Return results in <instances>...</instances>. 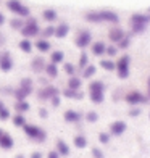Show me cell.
Returning <instances> with one entry per match:
<instances>
[{"label": "cell", "mask_w": 150, "mask_h": 158, "mask_svg": "<svg viewBox=\"0 0 150 158\" xmlns=\"http://www.w3.org/2000/svg\"><path fill=\"white\" fill-rule=\"evenodd\" d=\"M55 152L58 153L60 156H69L71 155V148L68 145V142L66 140H63V139H56L55 140Z\"/></svg>", "instance_id": "obj_14"}, {"label": "cell", "mask_w": 150, "mask_h": 158, "mask_svg": "<svg viewBox=\"0 0 150 158\" xmlns=\"http://www.w3.org/2000/svg\"><path fill=\"white\" fill-rule=\"evenodd\" d=\"M74 44H76L77 48L89 47L92 44V34L89 31H85V29L79 31V32H77V35H76V39H74Z\"/></svg>", "instance_id": "obj_8"}, {"label": "cell", "mask_w": 150, "mask_h": 158, "mask_svg": "<svg viewBox=\"0 0 150 158\" xmlns=\"http://www.w3.org/2000/svg\"><path fill=\"white\" fill-rule=\"evenodd\" d=\"M84 119L87 121V123H97L98 121V113L94 111V110H90V111H87L84 114Z\"/></svg>", "instance_id": "obj_37"}, {"label": "cell", "mask_w": 150, "mask_h": 158, "mask_svg": "<svg viewBox=\"0 0 150 158\" xmlns=\"http://www.w3.org/2000/svg\"><path fill=\"white\" fill-rule=\"evenodd\" d=\"M42 18H44V21H47V23H53V21L58 19V13L53 8H45L42 11Z\"/></svg>", "instance_id": "obj_27"}, {"label": "cell", "mask_w": 150, "mask_h": 158, "mask_svg": "<svg viewBox=\"0 0 150 158\" xmlns=\"http://www.w3.org/2000/svg\"><path fill=\"white\" fill-rule=\"evenodd\" d=\"M89 98L92 103L100 105L105 100V84L100 79H94L89 82Z\"/></svg>", "instance_id": "obj_1"}, {"label": "cell", "mask_w": 150, "mask_h": 158, "mask_svg": "<svg viewBox=\"0 0 150 158\" xmlns=\"http://www.w3.org/2000/svg\"><path fill=\"white\" fill-rule=\"evenodd\" d=\"M19 87H23V89H26L27 92H31V94H34V90H35V87H34V81L31 77H23L19 81Z\"/></svg>", "instance_id": "obj_31"}, {"label": "cell", "mask_w": 150, "mask_h": 158, "mask_svg": "<svg viewBox=\"0 0 150 158\" xmlns=\"http://www.w3.org/2000/svg\"><path fill=\"white\" fill-rule=\"evenodd\" d=\"M73 145H74L76 148H79V150L85 148V147L89 145L87 137H85V135H82V134H76L74 137H73Z\"/></svg>", "instance_id": "obj_25"}, {"label": "cell", "mask_w": 150, "mask_h": 158, "mask_svg": "<svg viewBox=\"0 0 150 158\" xmlns=\"http://www.w3.org/2000/svg\"><path fill=\"white\" fill-rule=\"evenodd\" d=\"M44 73L47 76V79H56L60 74V69H58V64H53V63H47L45 68H44Z\"/></svg>", "instance_id": "obj_17"}, {"label": "cell", "mask_w": 150, "mask_h": 158, "mask_svg": "<svg viewBox=\"0 0 150 158\" xmlns=\"http://www.w3.org/2000/svg\"><path fill=\"white\" fill-rule=\"evenodd\" d=\"M50 102H52V106H60L61 105V95H56V97H53V98H50Z\"/></svg>", "instance_id": "obj_46"}, {"label": "cell", "mask_w": 150, "mask_h": 158, "mask_svg": "<svg viewBox=\"0 0 150 158\" xmlns=\"http://www.w3.org/2000/svg\"><path fill=\"white\" fill-rule=\"evenodd\" d=\"M68 34H69V24H68V23H60L58 26H55L53 37H56V39H65Z\"/></svg>", "instance_id": "obj_19"}, {"label": "cell", "mask_w": 150, "mask_h": 158, "mask_svg": "<svg viewBox=\"0 0 150 158\" xmlns=\"http://www.w3.org/2000/svg\"><path fill=\"white\" fill-rule=\"evenodd\" d=\"M124 100H126V103H129L131 106H139V105H142V103H147L148 102V97L147 95H144L142 92H139V90H131V92H127L126 94V97H124Z\"/></svg>", "instance_id": "obj_7"}, {"label": "cell", "mask_w": 150, "mask_h": 158, "mask_svg": "<svg viewBox=\"0 0 150 158\" xmlns=\"http://www.w3.org/2000/svg\"><path fill=\"white\" fill-rule=\"evenodd\" d=\"M147 90H148V97H150V76H148V81H147Z\"/></svg>", "instance_id": "obj_52"}, {"label": "cell", "mask_w": 150, "mask_h": 158, "mask_svg": "<svg viewBox=\"0 0 150 158\" xmlns=\"http://www.w3.org/2000/svg\"><path fill=\"white\" fill-rule=\"evenodd\" d=\"M131 45V39L129 37H124V39H121L119 42H118V48H127V47H129Z\"/></svg>", "instance_id": "obj_42"}, {"label": "cell", "mask_w": 150, "mask_h": 158, "mask_svg": "<svg viewBox=\"0 0 150 158\" xmlns=\"http://www.w3.org/2000/svg\"><path fill=\"white\" fill-rule=\"evenodd\" d=\"M37 114H39V118L47 119V118H48V110H47V108H44V106H40V108L37 110Z\"/></svg>", "instance_id": "obj_45"}, {"label": "cell", "mask_w": 150, "mask_h": 158, "mask_svg": "<svg viewBox=\"0 0 150 158\" xmlns=\"http://www.w3.org/2000/svg\"><path fill=\"white\" fill-rule=\"evenodd\" d=\"M13 147H15V139L11 137V134L3 132L0 135V148L2 150H11Z\"/></svg>", "instance_id": "obj_15"}, {"label": "cell", "mask_w": 150, "mask_h": 158, "mask_svg": "<svg viewBox=\"0 0 150 158\" xmlns=\"http://www.w3.org/2000/svg\"><path fill=\"white\" fill-rule=\"evenodd\" d=\"M45 158H61L58 153L55 152V150H50V152H47V155H45Z\"/></svg>", "instance_id": "obj_49"}, {"label": "cell", "mask_w": 150, "mask_h": 158, "mask_svg": "<svg viewBox=\"0 0 150 158\" xmlns=\"http://www.w3.org/2000/svg\"><path fill=\"white\" fill-rule=\"evenodd\" d=\"M95 73H97V66L95 64H87V66H85L84 69H82V73H81V77L82 79H92L95 76Z\"/></svg>", "instance_id": "obj_29"}, {"label": "cell", "mask_w": 150, "mask_h": 158, "mask_svg": "<svg viewBox=\"0 0 150 158\" xmlns=\"http://www.w3.org/2000/svg\"><path fill=\"white\" fill-rule=\"evenodd\" d=\"M82 118H84V116H82V113H79L77 110L68 108V110L63 111V119H65L66 123H69V124H77Z\"/></svg>", "instance_id": "obj_10"}, {"label": "cell", "mask_w": 150, "mask_h": 158, "mask_svg": "<svg viewBox=\"0 0 150 158\" xmlns=\"http://www.w3.org/2000/svg\"><path fill=\"white\" fill-rule=\"evenodd\" d=\"M11 123H13V126L15 127H18V129H23L26 124H27V121H26V116L24 114H21V113H15V114H11Z\"/></svg>", "instance_id": "obj_23"}, {"label": "cell", "mask_w": 150, "mask_h": 158, "mask_svg": "<svg viewBox=\"0 0 150 158\" xmlns=\"http://www.w3.org/2000/svg\"><path fill=\"white\" fill-rule=\"evenodd\" d=\"M63 71L68 74V77L69 76H76V66L73 63H65V64H63Z\"/></svg>", "instance_id": "obj_39"}, {"label": "cell", "mask_w": 150, "mask_h": 158, "mask_svg": "<svg viewBox=\"0 0 150 158\" xmlns=\"http://www.w3.org/2000/svg\"><path fill=\"white\" fill-rule=\"evenodd\" d=\"M126 129H127V124L124 123V121H121V119H116V121H113V123L110 124L108 127V132L110 135H123L126 132Z\"/></svg>", "instance_id": "obj_11"}, {"label": "cell", "mask_w": 150, "mask_h": 158, "mask_svg": "<svg viewBox=\"0 0 150 158\" xmlns=\"http://www.w3.org/2000/svg\"><path fill=\"white\" fill-rule=\"evenodd\" d=\"M148 13H150V8H148Z\"/></svg>", "instance_id": "obj_56"}, {"label": "cell", "mask_w": 150, "mask_h": 158, "mask_svg": "<svg viewBox=\"0 0 150 158\" xmlns=\"http://www.w3.org/2000/svg\"><path fill=\"white\" fill-rule=\"evenodd\" d=\"M139 114H140V108H137V106L132 108V110H129V116H132V118H137Z\"/></svg>", "instance_id": "obj_48"}, {"label": "cell", "mask_w": 150, "mask_h": 158, "mask_svg": "<svg viewBox=\"0 0 150 158\" xmlns=\"http://www.w3.org/2000/svg\"><path fill=\"white\" fill-rule=\"evenodd\" d=\"M129 63H131V58H129V55H123V56H119L118 61L115 63V71H116V74L119 79H127L129 77V73H131V69H129Z\"/></svg>", "instance_id": "obj_6"}, {"label": "cell", "mask_w": 150, "mask_h": 158, "mask_svg": "<svg viewBox=\"0 0 150 158\" xmlns=\"http://www.w3.org/2000/svg\"><path fill=\"white\" fill-rule=\"evenodd\" d=\"M34 95L37 97L39 102H47V100L53 98L56 95H60V89L55 87V85H52V84H47V85H42V87L35 89L34 90Z\"/></svg>", "instance_id": "obj_4"}, {"label": "cell", "mask_w": 150, "mask_h": 158, "mask_svg": "<svg viewBox=\"0 0 150 158\" xmlns=\"http://www.w3.org/2000/svg\"><path fill=\"white\" fill-rule=\"evenodd\" d=\"M98 64L105 71H115V61H111V60H100Z\"/></svg>", "instance_id": "obj_35"}, {"label": "cell", "mask_w": 150, "mask_h": 158, "mask_svg": "<svg viewBox=\"0 0 150 158\" xmlns=\"http://www.w3.org/2000/svg\"><path fill=\"white\" fill-rule=\"evenodd\" d=\"M15 158H26L23 153H18V155H15Z\"/></svg>", "instance_id": "obj_54"}, {"label": "cell", "mask_w": 150, "mask_h": 158, "mask_svg": "<svg viewBox=\"0 0 150 158\" xmlns=\"http://www.w3.org/2000/svg\"><path fill=\"white\" fill-rule=\"evenodd\" d=\"M124 37H126L124 31L121 29V27H113V29H110V32H108V39L111 42H115V44H118V42L121 39H124Z\"/></svg>", "instance_id": "obj_22"}, {"label": "cell", "mask_w": 150, "mask_h": 158, "mask_svg": "<svg viewBox=\"0 0 150 158\" xmlns=\"http://www.w3.org/2000/svg\"><path fill=\"white\" fill-rule=\"evenodd\" d=\"M23 132L27 139H31L37 143H44L45 139H47V131L44 127H40L37 124H32V123H27L24 127H23Z\"/></svg>", "instance_id": "obj_2"}, {"label": "cell", "mask_w": 150, "mask_h": 158, "mask_svg": "<svg viewBox=\"0 0 150 158\" xmlns=\"http://www.w3.org/2000/svg\"><path fill=\"white\" fill-rule=\"evenodd\" d=\"M13 66H15V61L11 58V53L6 52V50L0 53V71L2 73H10Z\"/></svg>", "instance_id": "obj_9"}, {"label": "cell", "mask_w": 150, "mask_h": 158, "mask_svg": "<svg viewBox=\"0 0 150 158\" xmlns=\"http://www.w3.org/2000/svg\"><path fill=\"white\" fill-rule=\"evenodd\" d=\"M34 47L37 48V52H40V53H47V52H50V48H52V44L47 40V39H37V42L34 44Z\"/></svg>", "instance_id": "obj_24"}, {"label": "cell", "mask_w": 150, "mask_h": 158, "mask_svg": "<svg viewBox=\"0 0 150 158\" xmlns=\"http://www.w3.org/2000/svg\"><path fill=\"white\" fill-rule=\"evenodd\" d=\"M53 34H55V26H47L44 27V29H40V35H42V39H50V37H53Z\"/></svg>", "instance_id": "obj_32"}, {"label": "cell", "mask_w": 150, "mask_h": 158, "mask_svg": "<svg viewBox=\"0 0 150 158\" xmlns=\"http://www.w3.org/2000/svg\"><path fill=\"white\" fill-rule=\"evenodd\" d=\"M65 61V53L61 50H55V52H50V63L53 64H61Z\"/></svg>", "instance_id": "obj_30"}, {"label": "cell", "mask_w": 150, "mask_h": 158, "mask_svg": "<svg viewBox=\"0 0 150 158\" xmlns=\"http://www.w3.org/2000/svg\"><path fill=\"white\" fill-rule=\"evenodd\" d=\"M2 134H3V131H2V129H0V135H2Z\"/></svg>", "instance_id": "obj_55"}, {"label": "cell", "mask_w": 150, "mask_h": 158, "mask_svg": "<svg viewBox=\"0 0 150 158\" xmlns=\"http://www.w3.org/2000/svg\"><path fill=\"white\" fill-rule=\"evenodd\" d=\"M6 8L11 13H15L18 18H29L31 16L29 6L24 5L21 0H8V2H6Z\"/></svg>", "instance_id": "obj_5"}, {"label": "cell", "mask_w": 150, "mask_h": 158, "mask_svg": "<svg viewBox=\"0 0 150 158\" xmlns=\"http://www.w3.org/2000/svg\"><path fill=\"white\" fill-rule=\"evenodd\" d=\"M29 158H44V153L40 150H34V152L29 153Z\"/></svg>", "instance_id": "obj_47"}, {"label": "cell", "mask_w": 150, "mask_h": 158, "mask_svg": "<svg viewBox=\"0 0 150 158\" xmlns=\"http://www.w3.org/2000/svg\"><path fill=\"white\" fill-rule=\"evenodd\" d=\"M60 95L63 98H68V100H81L84 97V94L81 90H71L68 87H65L63 90H60Z\"/></svg>", "instance_id": "obj_16"}, {"label": "cell", "mask_w": 150, "mask_h": 158, "mask_svg": "<svg viewBox=\"0 0 150 158\" xmlns=\"http://www.w3.org/2000/svg\"><path fill=\"white\" fill-rule=\"evenodd\" d=\"M66 87L71 90H81L82 87V79L79 76H69L66 81Z\"/></svg>", "instance_id": "obj_21"}, {"label": "cell", "mask_w": 150, "mask_h": 158, "mask_svg": "<svg viewBox=\"0 0 150 158\" xmlns=\"http://www.w3.org/2000/svg\"><path fill=\"white\" fill-rule=\"evenodd\" d=\"M45 64H47V61H45L44 56H34V58L31 60V63H29V68H31L32 73L40 74V73H44Z\"/></svg>", "instance_id": "obj_12"}, {"label": "cell", "mask_w": 150, "mask_h": 158, "mask_svg": "<svg viewBox=\"0 0 150 158\" xmlns=\"http://www.w3.org/2000/svg\"><path fill=\"white\" fill-rule=\"evenodd\" d=\"M11 118V110L8 106H3L2 110H0V121H8Z\"/></svg>", "instance_id": "obj_40"}, {"label": "cell", "mask_w": 150, "mask_h": 158, "mask_svg": "<svg viewBox=\"0 0 150 158\" xmlns=\"http://www.w3.org/2000/svg\"><path fill=\"white\" fill-rule=\"evenodd\" d=\"M3 44H5V35L0 34V45H3Z\"/></svg>", "instance_id": "obj_51"}, {"label": "cell", "mask_w": 150, "mask_h": 158, "mask_svg": "<svg viewBox=\"0 0 150 158\" xmlns=\"http://www.w3.org/2000/svg\"><path fill=\"white\" fill-rule=\"evenodd\" d=\"M89 64V55L85 53V52H82L81 55H79V60H77V68H79L81 71L85 68Z\"/></svg>", "instance_id": "obj_33"}, {"label": "cell", "mask_w": 150, "mask_h": 158, "mask_svg": "<svg viewBox=\"0 0 150 158\" xmlns=\"http://www.w3.org/2000/svg\"><path fill=\"white\" fill-rule=\"evenodd\" d=\"M18 47H19V50L23 53H31L32 48H34V44L31 42V39H21L18 42Z\"/></svg>", "instance_id": "obj_28"}, {"label": "cell", "mask_w": 150, "mask_h": 158, "mask_svg": "<svg viewBox=\"0 0 150 158\" xmlns=\"http://www.w3.org/2000/svg\"><path fill=\"white\" fill-rule=\"evenodd\" d=\"M92 158H105V153L98 147H94L92 148Z\"/></svg>", "instance_id": "obj_43"}, {"label": "cell", "mask_w": 150, "mask_h": 158, "mask_svg": "<svg viewBox=\"0 0 150 158\" xmlns=\"http://www.w3.org/2000/svg\"><path fill=\"white\" fill-rule=\"evenodd\" d=\"M98 16H100V21H102V23H113V24H116L118 21H119L118 13L111 11V10H102V11H98Z\"/></svg>", "instance_id": "obj_13"}, {"label": "cell", "mask_w": 150, "mask_h": 158, "mask_svg": "<svg viewBox=\"0 0 150 158\" xmlns=\"http://www.w3.org/2000/svg\"><path fill=\"white\" fill-rule=\"evenodd\" d=\"M10 26H11V29H15V31H19L21 27L24 26V21H23V18H13L11 21H10Z\"/></svg>", "instance_id": "obj_36"}, {"label": "cell", "mask_w": 150, "mask_h": 158, "mask_svg": "<svg viewBox=\"0 0 150 158\" xmlns=\"http://www.w3.org/2000/svg\"><path fill=\"white\" fill-rule=\"evenodd\" d=\"M21 35H23L24 39H34V37H37V35L40 34V26L37 23V19L29 16V18H26L24 21V26L19 29Z\"/></svg>", "instance_id": "obj_3"}, {"label": "cell", "mask_w": 150, "mask_h": 158, "mask_svg": "<svg viewBox=\"0 0 150 158\" xmlns=\"http://www.w3.org/2000/svg\"><path fill=\"white\" fill-rule=\"evenodd\" d=\"M105 53L108 55V56H115V55L118 53V47H115V45H110V47H106Z\"/></svg>", "instance_id": "obj_44"}, {"label": "cell", "mask_w": 150, "mask_h": 158, "mask_svg": "<svg viewBox=\"0 0 150 158\" xmlns=\"http://www.w3.org/2000/svg\"><path fill=\"white\" fill-rule=\"evenodd\" d=\"M145 29H147L145 24H132V32L134 34H142Z\"/></svg>", "instance_id": "obj_41"}, {"label": "cell", "mask_w": 150, "mask_h": 158, "mask_svg": "<svg viewBox=\"0 0 150 158\" xmlns=\"http://www.w3.org/2000/svg\"><path fill=\"white\" fill-rule=\"evenodd\" d=\"M84 18H85V21H89V23H102L100 16H98V11H87Z\"/></svg>", "instance_id": "obj_34"}, {"label": "cell", "mask_w": 150, "mask_h": 158, "mask_svg": "<svg viewBox=\"0 0 150 158\" xmlns=\"http://www.w3.org/2000/svg\"><path fill=\"white\" fill-rule=\"evenodd\" d=\"M3 106H6V105H5V102H3V100H2V98H0V110H2V108H3Z\"/></svg>", "instance_id": "obj_53"}, {"label": "cell", "mask_w": 150, "mask_h": 158, "mask_svg": "<svg viewBox=\"0 0 150 158\" xmlns=\"http://www.w3.org/2000/svg\"><path fill=\"white\" fill-rule=\"evenodd\" d=\"M110 140H111V135H110V132L102 131V132L98 134V142L102 143V145H106V143H110Z\"/></svg>", "instance_id": "obj_38"}, {"label": "cell", "mask_w": 150, "mask_h": 158, "mask_svg": "<svg viewBox=\"0 0 150 158\" xmlns=\"http://www.w3.org/2000/svg\"><path fill=\"white\" fill-rule=\"evenodd\" d=\"M105 50H106V45L103 44L102 40H98V42H94V44H90V52L94 53L95 56H102L105 53Z\"/></svg>", "instance_id": "obj_26"}, {"label": "cell", "mask_w": 150, "mask_h": 158, "mask_svg": "<svg viewBox=\"0 0 150 158\" xmlns=\"http://www.w3.org/2000/svg\"><path fill=\"white\" fill-rule=\"evenodd\" d=\"M150 23V13H134L131 16V24H148Z\"/></svg>", "instance_id": "obj_18"}, {"label": "cell", "mask_w": 150, "mask_h": 158, "mask_svg": "<svg viewBox=\"0 0 150 158\" xmlns=\"http://www.w3.org/2000/svg\"><path fill=\"white\" fill-rule=\"evenodd\" d=\"M3 24H5V15L0 11V26H3Z\"/></svg>", "instance_id": "obj_50"}, {"label": "cell", "mask_w": 150, "mask_h": 158, "mask_svg": "<svg viewBox=\"0 0 150 158\" xmlns=\"http://www.w3.org/2000/svg\"><path fill=\"white\" fill-rule=\"evenodd\" d=\"M13 108H15V111H16V113L26 114L27 111L31 110V103L27 102V100H16V102L13 103Z\"/></svg>", "instance_id": "obj_20"}]
</instances>
